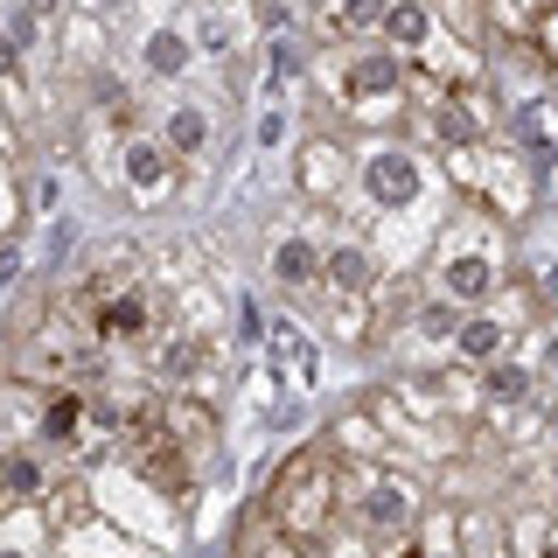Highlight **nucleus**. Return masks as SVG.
Here are the masks:
<instances>
[{
    "label": "nucleus",
    "mask_w": 558,
    "mask_h": 558,
    "mask_svg": "<svg viewBox=\"0 0 558 558\" xmlns=\"http://www.w3.org/2000/svg\"><path fill=\"white\" fill-rule=\"evenodd\" d=\"M258 510H266L293 545L314 551L342 517V461H336V447H293L287 461H279V475L266 482V502H258Z\"/></svg>",
    "instance_id": "1"
},
{
    "label": "nucleus",
    "mask_w": 558,
    "mask_h": 558,
    "mask_svg": "<svg viewBox=\"0 0 558 558\" xmlns=\"http://www.w3.org/2000/svg\"><path fill=\"white\" fill-rule=\"evenodd\" d=\"M112 453L133 468L140 482H154V488H161L168 502H189V496H196V475H203V468L189 461V447L168 433L161 398H154V405H133V412H126V426H119Z\"/></svg>",
    "instance_id": "2"
},
{
    "label": "nucleus",
    "mask_w": 558,
    "mask_h": 558,
    "mask_svg": "<svg viewBox=\"0 0 558 558\" xmlns=\"http://www.w3.org/2000/svg\"><path fill=\"white\" fill-rule=\"evenodd\" d=\"M342 510H349V523H356L363 537L398 545V537L418 531L426 502H418V488L405 475H391L384 461H342Z\"/></svg>",
    "instance_id": "3"
},
{
    "label": "nucleus",
    "mask_w": 558,
    "mask_h": 558,
    "mask_svg": "<svg viewBox=\"0 0 558 558\" xmlns=\"http://www.w3.org/2000/svg\"><path fill=\"white\" fill-rule=\"evenodd\" d=\"M328 84H336V105L349 119H363V126H391L412 105V70L398 57H349V63H336Z\"/></svg>",
    "instance_id": "4"
},
{
    "label": "nucleus",
    "mask_w": 558,
    "mask_h": 558,
    "mask_svg": "<svg viewBox=\"0 0 558 558\" xmlns=\"http://www.w3.org/2000/svg\"><path fill=\"white\" fill-rule=\"evenodd\" d=\"M433 279H440L447 301H488L502 287V252L482 223H453L440 238V258H433Z\"/></svg>",
    "instance_id": "5"
},
{
    "label": "nucleus",
    "mask_w": 558,
    "mask_h": 558,
    "mask_svg": "<svg viewBox=\"0 0 558 558\" xmlns=\"http://www.w3.org/2000/svg\"><path fill=\"white\" fill-rule=\"evenodd\" d=\"M14 371H22L28 384H49V391H77V384L98 371V349H92V336H84V328H70L63 314H57L43 336H28V342H22Z\"/></svg>",
    "instance_id": "6"
},
{
    "label": "nucleus",
    "mask_w": 558,
    "mask_h": 558,
    "mask_svg": "<svg viewBox=\"0 0 558 558\" xmlns=\"http://www.w3.org/2000/svg\"><path fill=\"white\" fill-rule=\"evenodd\" d=\"M418 189H426V168H418L405 147H371L363 154V203L405 209V203H418Z\"/></svg>",
    "instance_id": "7"
},
{
    "label": "nucleus",
    "mask_w": 558,
    "mask_h": 558,
    "mask_svg": "<svg viewBox=\"0 0 558 558\" xmlns=\"http://www.w3.org/2000/svg\"><path fill=\"white\" fill-rule=\"evenodd\" d=\"M119 174H126L133 203H161L168 182H174V154L154 147V140H126V147H119Z\"/></svg>",
    "instance_id": "8"
},
{
    "label": "nucleus",
    "mask_w": 558,
    "mask_h": 558,
    "mask_svg": "<svg viewBox=\"0 0 558 558\" xmlns=\"http://www.w3.org/2000/svg\"><path fill=\"white\" fill-rule=\"evenodd\" d=\"M314 293H349V301H377V258L363 252L356 238L336 244V252L322 258V287Z\"/></svg>",
    "instance_id": "9"
},
{
    "label": "nucleus",
    "mask_w": 558,
    "mask_h": 558,
    "mask_svg": "<svg viewBox=\"0 0 558 558\" xmlns=\"http://www.w3.org/2000/svg\"><path fill=\"white\" fill-rule=\"evenodd\" d=\"M322 258H328L322 244L293 231V238H279V244H272V279H279L287 293H307V287H322Z\"/></svg>",
    "instance_id": "10"
},
{
    "label": "nucleus",
    "mask_w": 558,
    "mask_h": 558,
    "mask_svg": "<svg viewBox=\"0 0 558 558\" xmlns=\"http://www.w3.org/2000/svg\"><path fill=\"white\" fill-rule=\"evenodd\" d=\"M342 182H349V154L336 147V140H307V147H301V189L314 203H328Z\"/></svg>",
    "instance_id": "11"
},
{
    "label": "nucleus",
    "mask_w": 558,
    "mask_h": 558,
    "mask_svg": "<svg viewBox=\"0 0 558 558\" xmlns=\"http://www.w3.org/2000/svg\"><path fill=\"white\" fill-rule=\"evenodd\" d=\"M231 558H314V551H307V545H293V537L279 531L266 510H252V517L238 523V551H231Z\"/></svg>",
    "instance_id": "12"
},
{
    "label": "nucleus",
    "mask_w": 558,
    "mask_h": 558,
    "mask_svg": "<svg viewBox=\"0 0 558 558\" xmlns=\"http://www.w3.org/2000/svg\"><path fill=\"white\" fill-rule=\"evenodd\" d=\"M502 342H510V328H502L496 314H468V322L453 328V356H461V363H482V371L502 356Z\"/></svg>",
    "instance_id": "13"
},
{
    "label": "nucleus",
    "mask_w": 558,
    "mask_h": 558,
    "mask_svg": "<svg viewBox=\"0 0 558 558\" xmlns=\"http://www.w3.org/2000/svg\"><path fill=\"white\" fill-rule=\"evenodd\" d=\"M384 35H391L398 49H426L433 43V14L418 8V0H391V8H384Z\"/></svg>",
    "instance_id": "14"
},
{
    "label": "nucleus",
    "mask_w": 558,
    "mask_h": 558,
    "mask_svg": "<svg viewBox=\"0 0 558 558\" xmlns=\"http://www.w3.org/2000/svg\"><path fill=\"white\" fill-rule=\"evenodd\" d=\"M453 523L461 517H440V523H426V531H412V537H398L384 558H461V545H453Z\"/></svg>",
    "instance_id": "15"
},
{
    "label": "nucleus",
    "mask_w": 558,
    "mask_h": 558,
    "mask_svg": "<svg viewBox=\"0 0 558 558\" xmlns=\"http://www.w3.org/2000/svg\"><path fill=\"white\" fill-rule=\"evenodd\" d=\"M209 147V112L203 105H174L168 112V154H203Z\"/></svg>",
    "instance_id": "16"
},
{
    "label": "nucleus",
    "mask_w": 558,
    "mask_h": 558,
    "mask_svg": "<svg viewBox=\"0 0 558 558\" xmlns=\"http://www.w3.org/2000/svg\"><path fill=\"white\" fill-rule=\"evenodd\" d=\"M482 398L488 405H523V398H531V371H517V363H488L482 371Z\"/></svg>",
    "instance_id": "17"
},
{
    "label": "nucleus",
    "mask_w": 558,
    "mask_h": 558,
    "mask_svg": "<svg viewBox=\"0 0 558 558\" xmlns=\"http://www.w3.org/2000/svg\"><path fill=\"white\" fill-rule=\"evenodd\" d=\"M14 496H43V461H35V453H8V461H0V502H14Z\"/></svg>",
    "instance_id": "18"
},
{
    "label": "nucleus",
    "mask_w": 558,
    "mask_h": 558,
    "mask_svg": "<svg viewBox=\"0 0 558 558\" xmlns=\"http://www.w3.org/2000/svg\"><path fill=\"white\" fill-rule=\"evenodd\" d=\"M182 63H189V43H182L174 28H161V35L147 43V70H154V77H174Z\"/></svg>",
    "instance_id": "19"
},
{
    "label": "nucleus",
    "mask_w": 558,
    "mask_h": 558,
    "mask_svg": "<svg viewBox=\"0 0 558 558\" xmlns=\"http://www.w3.org/2000/svg\"><path fill=\"white\" fill-rule=\"evenodd\" d=\"M377 22V0H328V28L336 35H363Z\"/></svg>",
    "instance_id": "20"
},
{
    "label": "nucleus",
    "mask_w": 558,
    "mask_h": 558,
    "mask_svg": "<svg viewBox=\"0 0 558 558\" xmlns=\"http://www.w3.org/2000/svg\"><path fill=\"white\" fill-rule=\"evenodd\" d=\"M314 558H371V545H356V537H336V531H328L322 545H314Z\"/></svg>",
    "instance_id": "21"
},
{
    "label": "nucleus",
    "mask_w": 558,
    "mask_h": 558,
    "mask_svg": "<svg viewBox=\"0 0 558 558\" xmlns=\"http://www.w3.org/2000/svg\"><path fill=\"white\" fill-rule=\"evenodd\" d=\"M22 77V49H14V35H0V84Z\"/></svg>",
    "instance_id": "22"
},
{
    "label": "nucleus",
    "mask_w": 558,
    "mask_h": 558,
    "mask_svg": "<svg viewBox=\"0 0 558 558\" xmlns=\"http://www.w3.org/2000/svg\"><path fill=\"white\" fill-rule=\"evenodd\" d=\"M496 8H502V22H510V28H531V0H496Z\"/></svg>",
    "instance_id": "23"
},
{
    "label": "nucleus",
    "mask_w": 558,
    "mask_h": 558,
    "mask_svg": "<svg viewBox=\"0 0 558 558\" xmlns=\"http://www.w3.org/2000/svg\"><path fill=\"white\" fill-rule=\"evenodd\" d=\"M279 133H287V119H279V112L258 119V140H266V147H279Z\"/></svg>",
    "instance_id": "24"
},
{
    "label": "nucleus",
    "mask_w": 558,
    "mask_h": 558,
    "mask_svg": "<svg viewBox=\"0 0 558 558\" xmlns=\"http://www.w3.org/2000/svg\"><path fill=\"white\" fill-rule=\"evenodd\" d=\"M545 377L558 384V328H551V342H545Z\"/></svg>",
    "instance_id": "25"
},
{
    "label": "nucleus",
    "mask_w": 558,
    "mask_h": 558,
    "mask_svg": "<svg viewBox=\"0 0 558 558\" xmlns=\"http://www.w3.org/2000/svg\"><path fill=\"white\" fill-rule=\"evenodd\" d=\"M84 8H92V14H119V0H84Z\"/></svg>",
    "instance_id": "26"
},
{
    "label": "nucleus",
    "mask_w": 558,
    "mask_h": 558,
    "mask_svg": "<svg viewBox=\"0 0 558 558\" xmlns=\"http://www.w3.org/2000/svg\"><path fill=\"white\" fill-rule=\"evenodd\" d=\"M545 558H558V545H551V551H545Z\"/></svg>",
    "instance_id": "27"
},
{
    "label": "nucleus",
    "mask_w": 558,
    "mask_h": 558,
    "mask_svg": "<svg viewBox=\"0 0 558 558\" xmlns=\"http://www.w3.org/2000/svg\"><path fill=\"white\" fill-rule=\"evenodd\" d=\"M0 140H8V126H0Z\"/></svg>",
    "instance_id": "28"
}]
</instances>
